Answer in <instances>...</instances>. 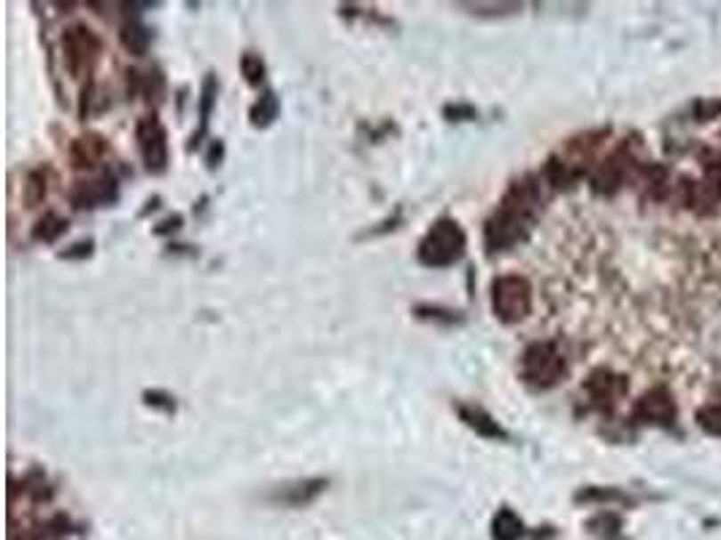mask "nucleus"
<instances>
[{
	"instance_id": "obj_8",
	"label": "nucleus",
	"mask_w": 721,
	"mask_h": 540,
	"mask_svg": "<svg viewBox=\"0 0 721 540\" xmlns=\"http://www.w3.org/2000/svg\"><path fill=\"white\" fill-rule=\"evenodd\" d=\"M584 390H587V395H589V400H592V406L597 411L611 414L616 408V403L627 395V381H624V375H616V373L600 367L587 378Z\"/></svg>"
},
{
	"instance_id": "obj_16",
	"label": "nucleus",
	"mask_w": 721,
	"mask_h": 540,
	"mask_svg": "<svg viewBox=\"0 0 721 540\" xmlns=\"http://www.w3.org/2000/svg\"><path fill=\"white\" fill-rule=\"evenodd\" d=\"M216 93H219V82H216V76L208 73L206 76V82H203V90H200V101H198V114H200V130L192 135V143L190 149H195L200 143V138L206 135L208 130V119H211V111H214V103H216Z\"/></svg>"
},
{
	"instance_id": "obj_18",
	"label": "nucleus",
	"mask_w": 721,
	"mask_h": 540,
	"mask_svg": "<svg viewBox=\"0 0 721 540\" xmlns=\"http://www.w3.org/2000/svg\"><path fill=\"white\" fill-rule=\"evenodd\" d=\"M119 41L125 46V52H130L133 57H143L151 46V30L146 25H141L138 20L125 22L119 30Z\"/></svg>"
},
{
	"instance_id": "obj_19",
	"label": "nucleus",
	"mask_w": 721,
	"mask_h": 540,
	"mask_svg": "<svg viewBox=\"0 0 721 540\" xmlns=\"http://www.w3.org/2000/svg\"><path fill=\"white\" fill-rule=\"evenodd\" d=\"M279 111H281V103H279L276 93H273V90H265V93L255 101V106L249 109L252 127H260V130L271 127V125L279 119Z\"/></svg>"
},
{
	"instance_id": "obj_15",
	"label": "nucleus",
	"mask_w": 721,
	"mask_h": 540,
	"mask_svg": "<svg viewBox=\"0 0 721 540\" xmlns=\"http://www.w3.org/2000/svg\"><path fill=\"white\" fill-rule=\"evenodd\" d=\"M49 181H52V168L41 165V168H33L28 176H25V184H22V200L28 208H38L44 206L46 195H49Z\"/></svg>"
},
{
	"instance_id": "obj_4",
	"label": "nucleus",
	"mask_w": 721,
	"mask_h": 540,
	"mask_svg": "<svg viewBox=\"0 0 721 540\" xmlns=\"http://www.w3.org/2000/svg\"><path fill=\"white\" fill-rule=\"evenodd\" d=\"M492 311L503 325H519L532 314V284L524 276L506 273L498 276L490 286Z\"/></svg>"
},
{
	"instance_id": "obj_2",
	"label": "nucleus",
	"mask_w": 721,
	"mask_h": 540,
	"mask_svg": "<svg viewBox=\"0 0 721 540\" xmlns=\"http://www.w3.org/2000/svg\"><path fill=\"white\" fill-rule=\"evenodd\" d=\"M465 249H467V236L462 224L451 216H441L430 224L425 238L419 241L417 260L425 268L443 270V268L457 265L465 257Z\"/></svg>"
},
{
	"instance_id": "obj_12",
	"label": "nucleus",
	"mask_w": 721,
	"mask_h": 540,
	"mask_svg": "<svg viewBox=\"0 0 721 540\" xmlns=\"http://www.w3.org/2000/svg\"><path fill=\"white\" fill-rule=\"evenodd\" d=\"M629 154H627V146H621L616 154H611L608 160H603L597 168H595V173H592V189L597 192V195H613L621 184H624V176H627V171H629Z\"/></svg>"
},
{
	"instance_id": "obj_22",
	"label": "nucleus",
	"mask_w": 721,
	"mask_h": 540,
	"mask_svg": "<svg viewBox=\"0 0 721 540\" xmlns=\"http://www.w3.org/2000/svg\"><path fill=\"white\" fill-rule=\"evenodd\" d=\"M457 9H467L475 17H506L522 12L519 4H457Z\"/></svg>"
},
{
	"instance_id": "obj_32",
	"label": "nucleus",
	"mask_w": 721,
	"mask_h": 540,
	"mask_svg": "<svg viewBox=\"0 0 721 540\" xmlns=\"http://www.w3.org/2000/svg\"><path fill=\"white\" fill-rule=\"evenodd\" d=\"M222 151H224V146H222V141L216 138V141H214V146H211V154H208V165H211V168H216V165H219V160H222Z\"/></svg>"
},
{
	"instance_id": "obj_29",
	"label": "nucleus",
	"mask_w": 721,
	"mask_h": 540,
	"mask_svg": "<svg viewBox=\"0 0 721 540\" xmlns=\"http://www.w3.org/2000/svg\"><path fill=\"white\" fill-rule=\"evenodd\" d=\"M93 249H95V241L87 238V241H78V244H73L70 249H65L60 257H62V260H87V257L93 254Z\"/></svg>"
},
{
	"instance_id": "obj_5",
	"label": "nucleus",
	"mask_w": 721,
	"mask_h": 540,
	"mask_svg": "<svg viewBox=\"0 0 721 540\" xmlns=\"http://www.w3.org/2000/svg\"><path fill=\"white\" fill-rule=\"evenodd\" d=\"M101 54H103V41L87 25H73L62 33V57L73 79L93 76Z\"/></svg>"
},
{
	"instance_id": "obj_9",
	"label": "nucleus",
	"mask_w": 721,
	"mask_h": 540,
	"mask_svg": "<svg viewBox=\"0 0 721 540\" xmlns=\"http://www.w3.org/2000/svg\"><path fill=\"white\" fill-rule=\"evenodd\" d=\"M330 487V479H297L289 484H279L268 500L276 505H287V508H305L311 505L319 495H325Z\"/></svg>"
},
{
	"instance_id": "obj_10",
	"label": "nucleus",
	"mask_w": 721,
	"mask_h": 540,
	"mask_svg": "<svg viewBox=\"0 0 721 540\" xmlns=\"http://www.w3.org/2000/svg\"><path fill=\"white\" fill-rule=\"evenodd\" d=\"M454 414H457L459 422H462L470 432H475L478 438L500 440V443L511 440L508 430H506L487 408H481V406H475V403H462V400H457V403H454Z\"/></svg>"
},
{
	"instance_id": "obj_7",
	"label": "nucleus",
	"mask_w": 721,
	"mask_h": 540,
	"mask_svg": "<svg viewBox=\"0 0 721 540\" xmlns=\"http://www.w3.org/2000/svg\"><path fill=\"white\" fill-rule=\"evenodd\" d=\"M68 200L76 211H93V208L114 206L119 200V184L111 173H98L93 179L76 181Z\"/></svg>"
},
{
	"instance_id": "obj_30",
	"label": "nucleus",
	"mask_w": 721,
	"mask_h": 540,
	"mask_svg": "<svg viewBox=\"0 0 721 540\" xmlns=\"http://www.w3.org/2000/svg\"><path fill=\"white\" fill-rule=\"evenodd\" d=\"M716 114H721V101H700V103L694 106V117H697L700 122H708V119H713Z\"/></svg>"
},
{
	"instance_id": "obj_6",
	"label": "nucleus",
	"mask_w": 721,
	"mask_h": 540,
	"mask_svg": "<svg viewBox=\"0 0 721 540\" xmlns=\"http://www.w3.org/2000/svg\"><path fill=\"white\" fill-rule=\"evenodd\" d=\"M135 141H138V151H141V160L146 165L149 173L159 176L168 171V160H171V151H168V130L166 125L157 119V114L151 117H143L135 127Z\"/></svg>"
},
{
	"instance_id": "obj_23",
	"label": "nucleus",
	"mask_w": 721,
	"mask_h": 540,
	"mask_svg": "<svg viewBox=\"0 0 721 540\" xmlns=\"http://www.w3.org/2000/svg\"><path fill=\"white\" fill-rule=\"evenodd\" d=\"M644 184L649 187V192H652L654 197H662L665 189H668V171H665L662 165H649V168L644 171Z\"/></svg>"
},
{
	"instance_id": "obj_3",
	"label": "nucleus",
	"mask_w": 721,
	"mask_h": 540,
	"mask_svg": "<svg viewBox=\"0 0 721 540\" xmlns=\"http://www.w3.org/2000/svg\"><path fill=\"white\" fill-rule=\"evenodd\" d=\"M565 373H568V362L563 351L556 349V343L551 341H535L522 351L519 378L535 392H546L556 387V383L565 378Z\"/></svg>"
},
{
	"instance_id": "obj_1",
	"label": "nucleus",
	"mask_w": 721,
	"mask_h": 540,
	"mask_svg": "<svg viewBox=\"0 0 721 540\" xmlns=\"http://www.w3.org/2000/svg\"><path fill=\"white\" fill-rule=\"evenodd\" d=\"M543 184L546 181L540 176L527 173L506 189L498 208L484 224V246L490 254L508 252L516 244L527 241L543 208Z\"/></svg>"
},
{
	"instance_id": "obj_13",
	"label": "nucleus",
	"mask_w": 721,
	"mask_h": 540,
	"mask_svg": "<svg viewBox=\"0 0 721 540\" xmlns=\"http://www.w3.org/2000/svg\"><path fill=\"white\" fill-rule=\"evenodd\" d=\"M106 151H109L106 138L98 133H87L70 143V163L78 171H87V168H95L106 157Z\"/></svg>"
},
{
	"instance_id": "obj_20",
	"label": "nucleus",
	"mask_w": 721,
	"mask_h": 540,
	"mask_svg": "<svg viewBox=\"0 0 721 540\" xmlns=\"http://www.w3.org/2000/svg\"><path fill=\"white\" fill-rule=\"evenodd\" d=\"M492 537L495 540H522L524 537V521L511 508H500L492 519Z\"/></svg>"
},
{
	"instance_id": "obj_28",
	"label": "nucleus",
	"mask_w": 721,
	"mask_h": 540,
	"mask_svg": "<svg viewBox=\"0 0 721 540\" xmlns=\"http://www.w3.org/2000/svg\"><path fill=\"white\" fill-rule=\"evenodd\" d=\"M143 403L151 406V408H163V411H168V414L176 411V398H171L168 392H157V390L143 392Z\"/></svg>"
},
{
	"instance_id": "obj_26",
	"label": "nucleus",
	"mask_w": 721,
	"mask_h": 540,
	"mask_svg": "<svg viewBox=\"0 0 721 540\" xmlns=\"http://www.w3.org/2000/svg\"><path fill=\"white\" fill-rule=\"evenodd\" d=\"M697 422L705 432L721 435V406H705L697 411Z\"/></svg>"
},
{
	"instance_id": "obj_17",
	"label": "nucleus",
	"mask_w": 721,
	"mask_h": 540,
	"mask_svg": "<svg viewBox=\"0 0 721 540\" xmlns=\"http://www.w3.org/2000/svg\"><path fill=\"white\" fill-rule=\"evenodd\" d=\"M68 233V219H62L57 211H46L36 224H33V241L36 244H54Z\"/></svg>"
},
{
	"instance_id": "obj_31",
	"label": "nucleus",
	"mask_w": 721,
	"mask_h": 540,
	"mask_svg": "<svg viewBox=\"0 0 721 540\" xmlns=\"http://www.w3.org/2000/svg\"><path fill=\"white\" fill-rule=\"evenodd\" d=\"M182 224H184V216H182V214H174V216H168L166 222H159L154 233H157V236H168V233H176V230H182Z\"/></svg>"
},
{
	"instance_id": "obj_25",
	"label": "nucleus",
	"mask_w": 721,
	"mask_h": 540,
	"mask_svg": "<svg viewBox=\"0 0 721 540\" xmlns=\"http://www.w3.org/2000/svg\"><path fill=\"white\" fill-rule=\"evenodd\" d=\"M595 535H603V537H611V535H616L619 532V527H621V519L616 516V513H600V516H595L589 524H587Z\"/></svg>"
},
{
	"instance_id": "obj_11",
	"label": "nucleus",
	"mask_w": 721,
	"mask_h": 540,
	"mask_svg": "<svg viewBox=\"0 0 721 540\" xmlns=\"http://www.w3.org/2000/svg\"><path fill=\"white\" fill-rule=\"evenodd\" d=\"M632 416L637 422H644V424H657V427H673L676 422V403L670 398L668 390H652L646 392L644 398H640L635 403V411Z\"/></svg>"
},
{
	"instance_id": "obj_24",
	"label": "nucleus",
	"mask_w": 721,
	"mask_h": 540,
	"mask_svg": "<svg viewBox=\"0 0 721 540\" xmlns=\"http://www.w3.org/2000/svg\"><path fill=\"white\" fill-rule=\"evenodd\" d=\"M611 500H624L619 489H603V487H587L576 495V503H611Z\"/></svg>"
},
{
	"instance_id": "obj_27",
	"label": "nucleus",
	"mask_w": 721,
	"mask_h": 540,
	"mask_svg": "<svg viewBox=\"0 0 721 540\" xmlns=\"http://www.w3.org/2000/svg\"><path fill=\"white\" fill-rule=\"evenodd\" d=\"M443 117L449 122H475L478 111L470 103H449V106H443Z\"/></svg>"
},
{
	"instance_id": "obj_14",
	"label": "nucleus",
	"mask_w": 721,
	"mask_h": 540,
	"mask_svg": "<svg viewBox=\"0 0 721 540\" xmlns=\"http://www.w3.org/2000/svg\"><path fill=\"white\" fill-rule=\"evenodd\" d=\"M411 314H414V319L435 325V327H459L465 322L462 311H454V308H446L438 302H417Z\"/></svg>"
},
{
	"instance_id": "obj_21",
	"label": "nucleus",
	"mask_w": 721,
	"mask_h": 540,
	"mask_svg": "<svg viewBox=\"0 0 721 540\" xmlns=\"http://www.w3.org/2000/svg\"><path fill=\"white\" fill-rule=\"evenodd\" d=\"M265 73L268 70H265V62L260 54H255V52L240 54V76H244L249 87H260L265 82Z\"/></svg>"
}]
</instances>
